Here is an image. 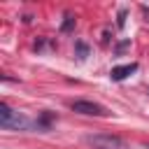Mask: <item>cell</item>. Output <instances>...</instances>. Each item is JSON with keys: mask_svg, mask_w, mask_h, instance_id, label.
<instances>
[{"mask_svg": "<svg viewBox=\"0 0 149 149\" xmlns=\"http://www.w3.org/2000/svg\"><path fill=\"white\" fill-rule=\"evenodd\" d=\"M137 70V63H128V65H116V68H112V72H109V77L114 79V81H123L128 74H133Z\"/></svg>", "mask_w": 149, "mask_h": 149, "instance_id": "obj_4", "label": "cell"}, {"mask_svg": "<svg viewBox=\"0 0 149 149\" xmlns=\"http://www.w3.org/2000/svg\"><path fill=\"white\" fill-rule=\"evenodd\" d=\"M123 19H126V12H119V21H116L119 28H123Z\"/></svg>", "mask_w": 149, "mask_h": 149, "instance_id": "obj_7", "label": "cell"}, {"mask_svg": "<svg viewBox=\"0 0 149 149\" xmlns=\"http://www.w3.org/2000/svg\"><path fill=\"white\" fill-rule=\"evenodd\" d=\"M72 28H74V16H70V14H68V16H65V21H63V26H61V30H63V33H70Z\"/></svg>", "mask_w": 149, "mask_h": 149, "instance_id": "obj_6", "label": "cell"}, {"mask_svg": "<svg viewBox=\"0 0 149 149\" xmlns=\"http://www.w3.org/2000/svg\"><path fill=\"white\" fill-rule=\"evenodd\" d=\"M86 144H91L93 149H126V142L116 135L109 133H98V135H88Z\"/></svg>", "mask_w": 149, "mask_h": 149, "instance_id": "obj_2", "label": "cell"}, {"mask_svg": "<svg viewBox=\"0 0 149 149\" xmlns=\"http://www.w3.org/2000/svg\"><path fill=\"white\" fill-rule=\"evenodd\" d=\"M74 47H77V58H79V61H84V58L88 56V47H86L84 42H74Z\"/></svg>", "mask_w": 149, "mask_h": 149, "instance_id": "obj_5", "label": "cell"}, {"mask_svg": "<svg viewBox=\"0 0 149 149\" xmlns=\"http://www.w3.org/2000/svg\"><path fill=\"white\" fill-rule=\"evenodd\" d=\"M70 107H72V112L84 114V116H107V114H109L102 105H98V102H93V100H74Z\"/></svg>", "mask_w": 149, "mask_h": 149, "instance_id": "obj_3", "label": "cell"}, {"mask_svg": "<svg viewBox=\"0 0 149 149\" xmlns=\"http://www.w3.org/2000/svg\"><path fill=\"white\" fill-rule=\"evenodd\" d=\"M0 126H2V128H16V130H19V128H28L30 121H28L23 114L12 112L9 105L2 102V105H0Z\"/></svg>", "mask_w": 149, "mask_h": 149, "instance_id": "obj_1", "label": "cell"}]
</instances>
